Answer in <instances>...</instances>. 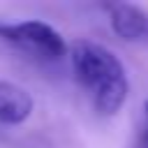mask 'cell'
Wrapping results in <instances>:
<instances>
[{
	"label": "cell",
	"instance_id": "1",
	"mask_svg": "<svg viewBox=\"0 0 148 148\" xmlns=\"http://www.w3.org/2000/svg\"><path fill=\"white\" fill-rule=\"evenodd\" d=\"M67 56L74 79L90 95L95 111L99 116H116L130 92L125 67L116 53L97 42L76 39L67 46Z\"/></svg>",
	"mask_w": 148,
	"mask_h": 148
},
{
	"label": "cell",
	"instance_id": "2",
	"mask_svg": "<svg viewBox=\"0 0 148 148\" xmlns=\"http://www.w3.org/2000/svg\"><path fill=\"white\" fill-rule=\"evenodd\" d=\"M0 39L44 62H58L67 56L65 37L53 25L35 18L18 23H0Z\"/></svg>",
	"mask_w": 148,
	"mask_h": 148
},
{
	"label": "cell",
	"instance_id": "3",
	"mask_svg": "<svg viewBox=\"0 0 148 148\" xmlns=\"http://www.w3.org/2000/svg\"><path fill=\"white\" fill-rule=\"evenodd\" d=\"M111 30L125 42H148V12L130 2L106 5Z\"/></svg>",
	"mask_w": 148,
	"mask_h": 148
},
{
	"label": "cell",
	"instance_id": "4",
	"mask_svg": "<svg viewBox=\"0 0 148 148\" xmlns=\"http://www.w3.org/2000/svg\"><path fill=\"white\" fill-rule=\"evenodd\" d=\"M32 95L14 83V81H0V125H21L32 113Z\"/></svg>",
	"mask_w": 148,
	"mask_h": 148
},
{
	"label": "cell",
	"instance_id": "5",
	"mask_svg": "<svg viewBox=\"0 0 148 148\" xmlns=\"http://www.w3.org/2000/svg\"><path fill=\"white\" fill-rule=\"evenodd\" d=\"M136 148H148V99L143 102V111H141V123H139V132H136Z\"/></svg>",
	"mask_w": 148,
	"mask_h": 148
}]
</instances>
